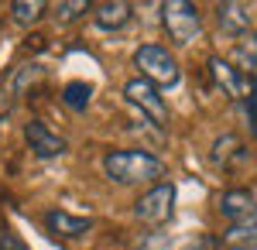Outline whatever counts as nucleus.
I'll return each mask as SVG.
<instances>
[{
	"mask_svg": "<svg viewBox=\"0 0 257 250\" xmlns=\"http://www.w3.org/2000/svg\"><path fill=\"white\" fill-rule=\"evenodd\" d=\"M103 168H106V175L117 185H141V182H151V178H161L165 175L161 158H155L151 151H141V148L110 151L103 158Z\"/></svg>",
	"mask_w": 257,
	"mask_h": 250,
	"instance_id": "1",
	"label": "nucleus"
},
{
	"mask_svg": "<svg viewBox=\"0 0 257 250\" xmlns=\"http://www.w3.org/2000/svg\"><path fill=\"white\" fill-rule=\"evenodd\" d=\"M134 65L141 69V79H148L151 86H175L182 79L175 55L161 45H141L134 52Z\"/></svg>",
	"mask_w": 257,
	"mask_h": 250,
	"instance_id": "2",
	"label": "nucleus"
},
{
	"mask_svg": "<svg viewBox=\"0 0 257 250\" xmlns=\"http://www.w3.org/2000/svg\"><path fill=\"white\" fill-rule=\"evenodd\" d=\"M161 24L168 31V38L175 45H189V41L199 38L202 31V18H199L196 4H185V0H168L161 7Z\"/></svg>",
	"mask_w": 257,
	"mask_h": 250,
	"instance_id": "3",
	"label": "nucleus"
},
{
	"mask_svg": "<svg viewBox=\"0 0 257 250\" xmlns=\"http://www.w3.org/2000/svg\"><path fill=\"white\" fill-rule=\"evenodd\" d=\"M172 206H175V185L172 182H158L155 189H148L134 202V216L141 223H148V226H158V223H165L172 216Z\"/></svg>",
	"mask_w": 257,
	"mask_h": 250,
	"instance_id": "4",
	"label": "nucleus"
},
{
	"mask_svg": "<svg viewBox=\"0 0 257 250\" xmlns=\"http://www.w3.org/2000/svg\"><path fill=\"white\" fill-rule=\"evenodd\" d=\"M123 96L131 99L134 106H141V113H148L155 123H168V106H165V99H161V89L158 86H151L148 79H131L127 86H123Z\"/></svg>",
	"mask_w": 257,
	"mask_h": 250,
	"instance_id": "5",
	"label": "nucleus"
},
{
	"mask_svg": "<svg viewBox=\"0 0 257 250\" xmlns=\"http://www.w3.org/2000/svg\"><path fill=\"white\" fill-rule=\"evenodd\" d=\"M24 141H28V148L38 154V158H62L65 154V137H59L48 123H41V120H31V123H24Z\"/></svg>",
	"mask_w": 257,
	"mask_h": 250,
	"instance_id": "6",
	"label": "nucleus"
},
{
	"mask_svg": "<svg viewBox=\"0 0 257 250\" xmlns=\"http://www.w3.org/2000/svg\"><path fill=\"white\" fill-rule=\"evenodd\" d=\"M45 226H48V233H55L62 240H79V236H86V233L93 230V219L72 216V212H65V209H48L45 212Z\"/></svg>",
	"mask_w": 257,
	"mask_h": 250,
	"instance_id": "7",
	"label": "nucleus"
},
{
	"mask_svg": "<svg viewBox=\"0 0 257 250\" xmlns=\"http://www.w3.org/2000/svg\"><path fill=\"white\" fill-rule=\"evenodd\" d=\"M216 21L226 35H250V7L247 4H219Z\"/></svg>",
	"mask_w": 257,
	"mask_h": 250,
	"instance_id": "8",
	"label": "nucleus"
},
{
	"mask_svg": "<svg viewBox=\"0 0 257 250\" xmlns=\"http://www.w3.org/2000/svg\"><path fill=\"white\" fill-rule=\"evenodd\" d=\"M257 209L254 195L247 192V189H230V192L219 195V212L230 219V223H240V219H247L250 212Z\"/></svg>",
	"mask_w": 257,
	"mask_h": 250,
	"instance_id": "9",
	"label": "nucleus"
},
{
	"mask_svg": "<svg viewBox=\"0 0 257 250\" xmlns=\"http://www.w3.org/2000/svg\"><path fill=\"white\" fill-rule=\"evenodd\" d=\"M93 21H96L103 31L123 28L131 21V4H123V0H103V4L93 7Z\"/></svg>",
	"mask_w": 257,
	"mask_h": 250,
	"instance_id": "10",
	"label": "nucleus"
},
{
	"mask_svg": "<svg viewBox=\"0 0 257 250\" xmlns=\"http://www.w3.org/2000/svg\"><path fill=\"white\" fill-rule=\"evenodd\" d=\"M209 76H213V82H216L226 96H233V99L243 96V79H240V72L230 65V62H223V58H209Z\"/></svg>",
	"mask_w": 257,
	"mask_h": 250,
	"instance_id": "11",
	"label": "nucleus"
},
{
	"mask_svg": "<svg viewBox=\"0 0 257 250\" xmlns=\"http://www.w3.org/2000/svg\"><path fill=\"white\" fill-rule=\"evenodd\" d=\"M243 158V144H240V137L237 134H223L216 137V144H213V161L216 165H230V161H240Z\"/></svg>",
	"mask_w": 257,
	"mask_h": 250,
	"instance_id": "12",
	"label": "nucleus"
},
{
	"mask_svg": "<svg viewBox=\"0 0 257 250\" xmlns=\"http://www.w3.org/2000/svg\"><path fill=\"white\" fill-rule=\"evenodd\" d=\"M233 58H237L240 69H243V72H250V79H254L257 76V35H243V41L237 45Z\"/></svg>",
	"mask_w": 257,
	"mask_h": 250,
	"instance_id": "13",
	"label": "nucleus"
},
{
	"mask_svg": "<svg viewBox=\"0 0 257 250\" xmlns=\"http://www.w3.org/2000/svg\"><path fill=\"white\" fill-rule=\"evenodd\" d=\"M89 99H93V86H89V82H69V86L62 89V103H65L69 110H86Z\"/></svg>",
	"mask_w": 257,
	"mask_h": 250,
	"instance_id": "14",
	"label": "nucleus"
},
{
	"mask_svg": "<svg viewBox=\"0 0 257 250\" xmlns=\"http://www.w3.org/2000/svg\"><path fill=\"white\" fill-rule=\"evenodd\" d=\"M226 240L230 243H257V209L247 216V219H240V223H230V230H226Z\"/></svg>",
	"mask_w": 257,
	"mask_h": 250,
	"instance_id": "15",
	"label": "nucleus"
},
{
	"mask_svg": "<svg viewBox=\"0 0 257 250\" xmlns=\"http://www.w3.org/2000/svg\"><path fill=\"white\" fill-rule=\"evenodd\" d=\"M41 79V65H18L14 72H11V79H7V89L11 93H24L31 82H38Z\"/></svg>",
	"mask_w": 257,
	"mask_h": 250,
	"instance_id": "16",
	"label": "nucleus"
},
{
	"mask_svg": "<svg viewBox=\"0 0 257 250\" xmlns=\"http://www.w3.org/2000/svg\"><path fill=\"white\" fill-rule=\"evenodd\" d=\"M11 14H14V21L18 24H35V21H41V14H45V4L41 0H18V4H11Z\"/></svg>",
	"mask_w": 257,
	"mask_h": 250,
	"instance_id": "17",
	"label": "nucleus"
},
{
	"mask_svg": "<svg viewBox=\"0 0 257 250\" xmlns=\"http://www.w3.org/2000/svg\"><path fill=\"white\" fill-rule=\"evenodd\" d=\"M243 103H247V120H250L254 137H257V76L250 79V89H243Z\"/></svg>",
	"mask_w": 257,
	"mask_h": 250,
	"instance_id": "18",
	"label": "nucleus"
},
{
	"mask_svg": "<svg viewBox=\"0 0 257 250\" xmlns=\"http://www.w3.org/2000/svg\"><path fill=\"white\" fill-rule=\"evenodd\" d=\"M55 11H59V21L69 24V21L79 18V14H86V11H89V4H86V0H72V4H59Z\"/></svg>",
	"mask_w": 257,
	"mask_h": 250,
	"instance_id": "19",
	"label": "nucleus"
},
{
	"mask_svg": "<svg viewBox=\"0 0 257 250\" xmlns=\"http://www.w3.org/2000/svg\"><path fill=\"white\" fill-rule=\"evenodd\" d=\"M0 250H31V247H28L14 230H4L0 233Z\"/></svg>",
	"mask_w": 257,
	"mask_h": 250,
	"instance_id": "20",
	"label": "nucleus"
}]
</instances>
